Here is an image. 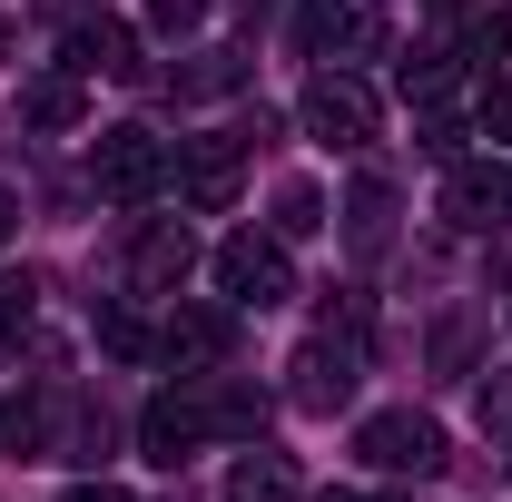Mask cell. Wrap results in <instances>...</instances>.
I'll use <instances>...</instances> for the list:
<instances>
[{"label": "cell", "instance_id": "4316f807", "mask_svg": "<svg viewBox=\"0 0 512 502\" xmlns=\"http://www.w3.org/2000/svg\"><path fill=\"white\" fill-rule=\"evenodd\" d=\"M0 50H10V10H0Z\"/></svg>", "mask_w": 512, "mask_h": 502}, {"label": "cell", "instance_id": "2e32d148", "mask_svg": "<svg viewBox=\"0 0 512 502\" xmlns=\"http://www.w3.org/2000/svg\"><path fill=\"white\" fill-rule=\"evenodd\" d=\"M30 315H40V276L20 266V276H0V345H10V335H30Z\"/></svg>", "mask_w": 512, "mask_h": 502}, {"label": "cell", "instance_id": "d6986e66", "mask_svg": "<svg viewBox=\"0 0 512 502\" xmlns=\"http://www.w3.org/2000/svg\"><path fill=\"white\" fill-rule=\"evenodd\" d=\"M473 424H483L493 443H512V365H503V375H483V394H473Z\"/></svg>", "mask_w": 512, "mask_h": 502}, {"label": "cell", "instance_id": "83f0119b", "mask_svg": "<svg viewBox=\"0 0 512 502\" xmlns=\"http://www.w3.org/2000/svg\"><path fill=\"white\" fill-rule=\"evenodd\" d=\"M434 10H473V0H434Z\"/></svg>", "mask_w": 512, "mask_h": 502}, {"label": "cell", "instance_id": "7c38bea8", "mask_svg": "<svg viewBox=\"0 0 512 502\" xmlns=\"http://www.w3.org/2000/svg\"><path fill=\"white\" fill-rule=\"evenodd\" d=\"M227 502H306V483H296V463H286V453L247 443V453H237V473H227Z\"/></svg>", "mask_w": 512, "mask_h": 502}, {"label": "cell", "instance_id": "5bb4252c", "mask_svg": "<svg viewBox=\"0 0 512 502\" xmlns=\"http://www.w3.org/2000/svg\"><path fill=\"white\" fill-rule=\"evenodd\" d=\"M79 109H89L79 69H50V79H30V89H20V119H30V128H79Z\"/></svg>", "mask_w": 512, "mask_h": 502}, {"label": "cell", "instance_id": "30bf717a", "mask_svg": "<svg viewBox=\"0 0 512 502\" xmlns=\"http://www.w3.org/2000/svg\"><path fill=\"white\" fill-rule=\"evenodd\" d=\"M69 69H79V79H138V40H128L119 20H79V30H69Z\"/></svg>", "mask_w": 512, "mask_h": 502}, {"label": "cell", "instance_id": "9c48e42d", "mask_svg": "<svg viewBox=\"0 0 512 502\" xmlns=\"http://www.w3.org/2000/svg\"><path fill=\"white\" fill-rule=\"evenodd\" d=\"M197 266V237L178 217H158V227H138V247H128V276H138V296H178Z\"/></svg>", "mask_w": 512, "mask_h": 502}, {"label": "cell", "instance_id": "6da1fadb", "mask_svg": "<svg viewBox=\"0 0 512 502\" xmlns=\"http://www.w3.org/2000/svg\"><path fill=\"white\" fill-rule=\"evenodd\" d=\"M296 119H306V138L316 148H375V89L365 79H345V69H316L306 79V99H296Z\"/></svg>", "mask_w": 512, "mask_h": 502}, {"label": "cell", "instance_id": "ffe728a7", "mask_svg": "<svg viewBox=\"0 0 512 502\" xmlns=\"http://www.w3.org/2000/svg\"><path fill=\"white\" fill-rule=\"evenodd\" d=\"M276 227H286V237H316V227H325V197L316 188H286V197H276Z\"/></svg>", "mask_w": 512, "mask_h": 502}, {"label": "cell", "instance_id": "7a4b0ae2", "mask_svg": "<svg viewBox=\"0 0 512 502\" xmlns=\"http://www.w3.org/2000/svg\"><path fill=\"white\" fill-rule=\"evenodd\" d=\"M197 443H217V414H207V375H188L178 394H148V414H138V453H148L158 473H178Z\"/></svg>", "mask_w": 512, "mask_h": 502}, {"label": "cell", "instance_id": "7402d4cb", "mask_svg": "<svg viewBox=\"0 0 512 502\" xmlns=\"http://www.w3.org/2000/svg\"><path fill=\"white\" fill-rule=\"evenodd\" d=\"M414 148H424V158H444V168H453V158H463V119H444V109H434V119L414 128Z\"/></svg>", "mask_w": 512, "mask_h": 502}, {"label": "cell", "instance_id": "52a82bcc", "mask_svg": "<svg viewBox=\"0 0 512 502\" xmlns=\"http://www.w3.org/2000/svg\"><path fill=\"white\" fill-rule=\"evenodd\" d=\"M355 365H365V335H355V325H345V335L325 325L316 345H296V404H306V414H335V404L355 394Z\"/></svg>", "mask_w": 512, "mask_h": 502}, {"label": "cell", "instance_id": "277c9868", "mask_svg": "<svg viewBox=\"0 0 512 502\" xmlns=\"http://www.w3.org/2000/svg\"><path fill=\"white\" fill-rule=\"evenodd\" d=\"M217 286L237 296V306H286L296 296V256H286V237H227L217 247Z\"/></svg>", "mask_w": 512, "mask_h": 502}, {"label": "cell", "instance_id": "603a6c76", "mask_svg": "<svg viewBox=\"0 0 512 502\" xmlns=\"http://www.w3.org/2000/svg\"><path fill=\"white\" fill-rule=\"evenodd\" d=\"M483 138H512V79L483 89Z\"/></svg>", "mask_w": 512, "mask_h": 502}, {"label": "cell", "instance_id": "4fadbf2b", "mask_svg": "<svg viewBox=\"0 0 512 502\" xmlns=\"http://www.w3.org/2000/svg\"><path fill=\"white\" fill-rule=\"evenodd\" d=\"M158 355H168V365H217V355H227V315L178 306V315H168V335H158Z\"/></svg>", "mask_w": 512, "mask_h": 502}, {"label": "cell", "instance_id": "e0dca14e", "mask_svg": "<svg viewBox=\"0 0 512 502\" xmlns=\"http://www.w3.org/2000/svg\"><path fill=\"white\" fill-rule=\"evenodd\" d=\"M237 79H247V60H237V50H197V69L178 79V89H188V99H217V89H237Z\"/></svg>", "mask_w": 512, "mask_h": 502}, {"label": "cell", "instance_id": "5b68a950", "mask_svg": "<svg viewBox=\"0 0 512 502\" xmlns=\"http://www.w3.org/2000/svg\"><path fill=\"white\" fill-rule=\"evenodd\" d=\"M355 453L375 463V473H434L444 463V424L434 414H414V404H394V414H365V434H355Z\"/></svg>", "mask_w": 512, "mask_h": 502}, {"label": "cell", "instance_id": "8fae6325", "mask_svg": "<svg viewBox=\"0 0 512 502\" xmlns=\"http://www.w3.org/2000/svg\"><path fill=\"white\" fill-rule=\"evenodd\" d=\"M296 30H306V50H316V60H355V50H375V20H365L355 0H306V20H296Z\"/></svg>", "mask_w": 512, "mask_h": 502}, {"label": "cell", "instance_id": "d4e9b609", "mask_svg": "<svg viewBox=\"0 0 512 502\" xmlns=\"http://www.w3.org/2000/svg\"><path fill=\"white\" fill-rule=\"evenodd\" d=\"M60 502H128V493H119V483H69Z\"/></svg>", "mask_w": 512, "mask_h": 502}, {"label": "cell", "instance_id": "cb8c5ba5", "mask_svg": "<svg viewBox=\"0 0 512 502\" xmlns=\"http://www.w3.org/2000/svg\"><path fill=\"white\" fill-rule=\"evenodd\" d=\"M197 10H207V0H148V20H158L168 40H178V30H197Z\"/></svg>", "mask_w": 512, "mask_h": 502}, {"label": "cell", "instance_id": "9a60e30c", "mask_svg": "<svg viewBox=\"0 0 512 502\" xmlns=\"http://www.w3.org/2000/svg\"><path fill=\"white\" fill-rule=\"evenodd\" d=\"M207 414H217V434H227V443H256V424H266V394H256V384L207 375Z\"/></svg>", "mask_w": 512, "mask_h": 502}, {"label": "cell", "instance_id": "ac0fdd59", "mask_svg": "<svg viewBox=\"0 0 512 502\" xmlns=\"http://www.w3.org/2000/svg\"><path fill=\"white\" fill-rule=\"evenodd\" d=\"M384 217H394V188H384V178H365V188H355V247H365V256L384 247Z\"/></svg>", "mask_w": 512, "mask_h": 502}, {"label": "cell", "instance_id": "ba28073f", "mask_svg": "<svg viewBox=\"0 0 512 502\" xmlns=\"http://www.w3.org/2000/svg\"><path fill=\"white\" fill-rule=\"evenodd\" d=\"M247 178V138H188V158H178V197H188L197 217H217L227 197Z\"/></svg>", "mask_w": 512, "mask_h": 502}, {"label": "cell", "instance_id": "f1b7e54d", "mask_svg": "<svg viewBox=\"0 0 512 502\" xmlns=\"http://www.w3.org/2000/svg\"><path fill=\"white\" fill-rule=\"evenodd\" d=\"M325 502H355V493H325Z\"/></svg>", "mask_w": 512, "mask_h": 502}, {"label": "cell", "instance_id": "3957f363", "mask_svg": "<svg viewBox=\"0 0 512 502\" xmlns=\"http://www.w3.org/2000/svg\"><path fill=\"white\" fill-rule=\"evenodd\" d=\"M89 178H99V197H119V207H148V197L168 188V148H158V128H99Z\"/></svg>", "mask_w": 512, "mask_h": 502}, {"label": "cell", "instance_id": "484cf974", "mask_svg": "<svg viewBox=\"0 0 512 502\" xmlns=\"http://www.w3.org/2000/svg\"><path fill=\"white\" fill-rule=\"evenodd\" d=\"M10 217H20V207H10V197H0V237H10Z\"/></svg>", "mask_w": 512, "mask_h": 502}, {"label": "cell", "instance_id": "44dd1931", "mask_svg": "<svg viewBox=\"0 0 512 502\" xmlns=\"http://www.w3.org/2000/svg\"><path fill=\"white\" fill-rule=\"evenodd\" d=\"M444 89H453V60H444V50L404 60V99H444Z\"/></svg>", "mask_w": 512, "mask_h": 502}, {"label": "cell", "instance_id": "8992f818", "mask_svg": "<svg viewBox=\"0 0 512 502\" xmlns=\"http://www.w3.org/2000/svg\"><path fill=\"white\" fill-rule=\"evenodd\" d=\"M444 217L463 227V237H503V227H512V168H493V158H453Z\"/></svg>", "mask_w": 512, "mask_h": 502}]
</instances>
